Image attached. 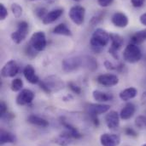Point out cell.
<instances>
[{
  "instance_id": "obj_7",
  "label": "cell",
  "mask_w": 146,
  "mask_h": 146,
  "mask_svg": "<svg viewBox=\"0 0 146 146\" xmlns=\"http://www.w3.org/2000/svg\"><path fill=\"white\" fill-rule=\"evenodd\" d=\"M110 42H111V47L109 52L113 55L114 58L118 59V54L116 52L120 50L124 45V38L118 34L110 33Z\"/></svg>"
},
{
  "instance_id": "obj_27",
  "label": "cell",
  "mask_w": 146,
  "mask_h": 146,
  "mask_svg": "<svg viewBox=\"0 0 146 146\" xmlns=\"http://www.w3.org/2000/svg\"><path fill=\"white\" fill-rule=\"evenodd\" d=\"M23 87V82L20 78H15L11 82V90L14 92H18L22 90Z\"/></svg>"
},
{
  "instance_id": "obj_28",
  "label": "cell",
  "mask_w": 146,
  "mask_h": 146,
  "mask_svg": "<svg viewBox=\"0 0 146 146\" xmlns=\"http://www.w3.org/2000/svg\"><path fill=\"white\" fill-rule=\"evenodd\" d=\"M11 10H12L14 16L16 18H20L22 15V8L18 3H13L11 5Z\"/></svg>"
},
{
  "instance_id": "obj_21",
  "label": "cell",
  "mask_w": 146,
  "mask_h": 146,
  "mask_svg": "<svg viewBox=\"0 0 146 146\" xmlns=\"http://www.w3.org/2000/svg\"><path fill=\"white\" fill-rule=\"evenodd\" d=\"M16 140V137L10 132L1 130L0 133V143L1 145H4L7 143H15Z\"/></svg>"
},
{
  "instance_id": "obj_13",
  "label": "cell",
  "mask_w": 146,
  "mask_h": 146,
  "mask_svg": "<svg viewBox=\"0 0 146 146\" xmlns=\"http://www.w3.org/2000/svg\"><path fill=\"white\" fill-rule=\"evenodd\" d=\"M105 121L110 129H116L120 125V115L118 112L115 110H110L105 116Z\"/></svg>"
},
{
  "instance_id": "obj_44",
  "label": "cell",
  "mask_w": 146,
  "mask_h": 146,
  "mask_svg": "<svg viewBox=\"0 0 146 146\" xmlns=\"http://www.w3.org/2000/svg\"><path fill=\"white\" fill-rule=\"evenodd\" d=\"M32 1H34V0H32Z\"/></svg>"
},
{
  "instance_id": "obj_18",
  "label": "cell",
  "mask_w": 146,
  "mask_h": 146,
  "mask_svg": "<svg viewBox=\"0 0 146 146\" xmlns=\"http://www.w3.org/2000/svg\"><path fill=\"white\" fill-rule=\"evenodd\" d=\"M23 75H24L25 78L27 79V81L28 82L32 83V84H36L39 82L38 76H37L36 73H35V70L31 65H28L24 68Z\"/></svg>"
},
{
  "instance_id": "obj_9",
  "label": "cell",
  "mask_w": 146,
  "mask_h": 146,
  "mask_svg": "<svg viewBox=\"0 0 146 146\" xmlns=\"http://www.w3.org/2000/svg\"><path fill=\"white\" fill-rule=\"evenodd\" d=\"M19 72V67L16 62L13 60L8 61L2 68L1 75L3 77H14Z\"/></svg>"
},
{
  "instance_id": "obj_15",
  "label": "cell",
  "mask_w": 146,
  "mask_h": 146,
  "mask_svg": "<svg viewBox=\"0 0 146 146\" xmlns=\"http://www.w3.org/2000/svg\"><path fill=\"white\" fill-rule=\"evenodd\" d=\"M110 110V106L104 104H90L88 106V111L91 115H98L108 112Z\"/></svg>"
},
{
  "instance_id": "obj_19",
  "label": "cell",
  "mask_w": 146,
  "mask_h": 146,
  "mask_svg": "<svg viewBox=\"0 0 146 146\" xmlns=\"http://www.w3.org/2000/svg\"><path fill=\"white\" fill-rule=\"evenodd\" d=\"M138 94V90L135 88H127L124 90H122L120 94L119 97L121 100L123 101H127L130 100L132 99H134Z\"/></svg>"
},
{
  "instance_id": "obj_25",
  "label": "cell",
  "mask_w": 146,
  "mask_h": 146,
  "mask_svg": "<svg viewBox=\"0 0 146 146\" xmlns=\"http://www.w3.org/2000/svg\"><path fill=\"white\" fill-rule=\"evenodd\" d=\"M62 124L64 126V127L67 129V133L73 138V139H80L81 137H82V134L80 133H79V131L76 129V127H73L72 125H70V124H69V123H67V122H65V121H62Z\"/></svg>"
},
{
  "instance_id": "obj_41",
  "label": "cell",
  "mask_w": 146,
  "mask_h": 146,
  "mask_svg": "<svg viewBox=\"0 0 146 146\" xmlns=\"http://www.w3.org/2000/svg\"><path fill=\"white\" fill-rule=\"evenodd\" d=\"M141 99H142V100H143V101L146 102V91L143 93V94H142V96H141Z\"/></svg>"
},
{
  "instance_id": "obj_16",
  "label": "cell",
  "mask_w": 146,
  "mask_h": 146,
  "mask_svg": "<svg viewBox=\"0 0 146 146\" xmlns=\"http://www.w3.org/2000/svg\"><path fill=\"white\" fill-rule=\"evenodd\" d=\"M136 112V106L133 103H127L120 113V117L121 120L126 121L131 119Z\"/></svg>"
},
{
  "instance_id": "obj_39",
  "label": "cell",
  "mask_w": 146,
  "mask_h": 146,
  "mask_svg": "<svg viewBox=\"0 0 146 146\" xmlns=\"http://www.w3.org/2000/svg\"><path fill=\"white\" fill-rule=\"evenodd\" d=\"M102 18H103V15H102V14L98 15L92 17V20H91V24H92V25H96V24H98V23L102 20Z\"/></svg>"
},
{
  "instance_id": "obj_1",
  "label": "cell",
  "mask_w": 146,
  "mask_h": 146,
  "mask_svg": "<svg viewBox=\"0 0 146 146\" xmlns=\"http://www.w3.org/2000/svg\"><path fill=\"white\" fill-rule=\"evenodd\" d=\"M110 41V34L105 30L102 28H98L93 33L90 44L92 49L96 53H100L102 49L108 45Z\"/></svg>"
},
{
  "instance_id": "obj_11",
  "label": "cell",
  "mask_w": 146,
  "mask_h": 146,
  "mask_svg": "<svg viewBox=\"0 0 146 146\" xmlns=\"http://www.w3.org/2000/svg\"><path fill=\"white\" fill-rule=\"evenodd\" d=\"M34 99V94L30 89H23L16 97V104L19 106H26L32 103Z\"/></svg>"
},
{
  "instance_id": "obj_5",
  "label": "cell",
  "mask_w": 146,
  "mask_h": 146,
  "mask_svg": "<svg viewBox=\"0 0 146 146\" xmlns=\"http://www.w3.org/2000/svg\"><path fill=\"white\" fill-rule=\"evenodd\" d=\"M85 9L82 6L76 5L70 9L69 15L74 24L80 26L83 24L85 20Z\"/></svg>"
},
{
  "instance_id": "obj_20",
  "label": "cell",
  "mask_w": 146,
  "mask_h": 146,
  "mask_svg": "<svg viewBox=\"0 0 146 146\" xmlns=\"http://www.w3.org/2000/svg\"><path fill=\"white\" fill-rule=\"evenodd\" d=\"M92 96L94 100L98 102H107V101H111L113 100L112 94L102 92L100 90H94L92 93Z\"/></svg>"
},
{
  "instance_id": "obj_6",
  "label": "cell",
  "mask_w": 146,
  "mask_h": 146,
  "mask_svg": "<svg viewBox=\"0 0 146 146\" xmlns=\"http://www.w3.org/2000/svg\"><path fill=\"white\" fill-rule=\"evenodd\" d=\"M28 24L26 21H21L18 23L17 30L11 34V39L15 43H21L28 36Z\"/></svg>"
},
{
  "instance_id": "obj_40",
  "label": "cell",
  "mask_w": 146,
  "mask_h": 146,
  "mask_svg": "<svg viewBox=\"0 0 146 146\" xmlns=\"http://www.w3.org/2000/svg\"><path fill=\"white\" fill-rule=\"evenodd\" d=\"M139 21H140V22H141L144 26H146V13H145V14H143V15H140Z\"/></svg>"
},
{
  "instance_id": "obj_4",
  "label": "cell",
  "mask_w": 146,
  "mask_h": 146,
  "mask_svg": "<svg viewBox=\"0 0 146 146\" xmlns=\"http://www.w3.org/2000/svg\"><path fill=\"white\" fill-rule=\"evenodd\" d=\"M29 44L38 52L44 50L46 44H47L45 34L43 32L34 33L31 36Z\"/></svg>"
},
{
  "instance_id": "obj_31",
  "label": "cell",
  "mask_w": 146,
  "mask_h": 146,
  "mask_svg": "<svg viewBox=\"0 0 146 146\" xmlns=\"http://www.w3.org/2000/svg\"><path fill=\"white\" fill-rule=\"evenodd\" d=\"M27 54H28V57H31V58H34V57H35L37 55V52L38 51H36L30 44L29 45H28V48H27Z\"/></svg>"
},
{
  "instance_id": "obj_37",
  "label": "cell",
  "mask_w": 146,
  "mask_h": 146,
  "mask_svg": "<svg viewBox=\"0 0 146 146\" xmlns=\"http://www.w3.org/2000/svg\"><path fill=\"white\" fill-rule=\"evenodd\" d=\"M125 133L127 136H131V137H137V133L134 129L131 128V127H127L125 129Z\"/></svg>"
},
{
  "instance_id": "obj_33",
  "label": "cell",
  "mask_w": 146,
  "mask_h": 146,
  "mask_svg": "<svg viewBox=\"0 0 146 146\" xmlns=\"http://www.w3.org/2000/svg\"><path fill=\"white\" fill-rule=\"evenodd\" d=\"M104 66L106 67L107 70H110V71H119V66H114L111 62H110L109 60H106L104 62Z\"/></svg>"
},
{
  "instance_id": "obj_22",
  "label": "cell",
  "mask_w": 146,
  "mask_h": 146,
  "mask_svg": "<svg viewBox=\"0 0 146 146\" xmlns=\"http://www.w3.org/2000/svg\"><path fill=\"white\" fill-rule=\"evenodd\" d=\"M28 121L31 124H33V125H34V126H38V127H46L49 125V122H48L45 119L41 118V117H39V116H38V115H29L28 118Z\"/></svg>"
},
{
  "instance_id": "obj_10",
  "label": "cell",
  "mask_w": 146,
  "mask_h": 146,
  "mask_svg": "<svg viewBox=\"0 0 146 146\" xmlns=\"http://www.w3.org/2000/svg\"><path fill=\"white\" fill-rule=\"evenodd\" d=\"M102 146H118L120 143V136L114 133H104L100 137Z\"/></svg>"
},
{
  "instance_id": "obj_43",
  "label": "cell",
  "mask_w": 146,
  "mask_h": 146,
  "mask_svg": "<svg viewBox=\"0 0 146 146\" xmlns=\"http://www.w3.org/2000/svg\"><path fill=\"white\" fill-rule=\"evenodd\" d=\"M142 146H146V144H145V145H143Z\"/></svg>"
},
{
  "instance_id": "obj_42",
  "label": "cell",
  "mask_w": 146,
  "mask_h": 146,
  "mask_svg": "<svg viewBox=\"0 0 146 146\" xmlns=\"http://www.w3.org/2000/svg\"><path fill=\"white\" fill-rule=\"evenodd\" d=\"M73 1H75V2H80V1H82V0H73Z\"/></svg>"
},
{
  "instance_id": "obj_2",
  "label": "cell",
  "mask_w": 146,
  "mask_h": 146,
  "mask_svg": "<svg viewBox=\"0 0 146 146\" xmlns=\"http://www.w3.org/2000/svg\"><path fill=\"white\" fill-rule=\"evenodd\" d=\"M123 57L126 62L134 64L141 60L142 52L139 46H137L134 43H129L123 52Z\"/></svg>"
},
{
  "instance_id": "obj_8",
  "label": "cell",
  "mask_w": 146,
  "mask_h": 146,
  "mask_svg": "<svg viewBox=\"0 0 146 146\" xmlns=\"http://www.w3.org/2000/svg\"><path fill=\"white\" fill-rule=\"evenodd\" d=\"M83 64V60L79 57L65 59L63 61V69L66 72H71L78 69Z\"/></svg>"
},
{
  "instance_id": "obj_30",
  "label": "cell",
  "mask_w": 146,
  "mask_h": 146,
  "mask_svg": "<svg viewBox=\"0 0 146 146\" xmlns=\"http://www.w3.org/2000/svg\"><path fill=\"white\" fill-rule=\"evenodd\" d=\"M35 14L40 20H43L45 17V15L48 14V11L45 8H38L35 10Z\"/></svg>"
},
{
  "instance_id": "obj_26",
  "label": "cell",
  "mask_w": 146,
  "mask_h": 146,
  "mask_svg": "<svg viewBox=\"0 0 146 146\" xmlns=\"http://www.w3.org/2000/svg\"><path fill=\"white\" fill-rule=\"evenodd\" d=\"M83 66H85V67L88 68L91 71H94L98 68L97 61L92 57H86L85 60H83Z\"/></svg>"
},
{
  "instance_id": "obj_12",
  "label": "cell",
  "mask_w": 146,
  "mask_h": 146,
  "mask_svg": "<svg viewBox=\"0 0 146 146\" xmlns=\"http://www.w3.org/2000/svg\"><path fill=\"white\" fill-rule=\"evenodd\" d=\"M97 81L99 84L105 87H112L119 82V78L114 74H103L97 77Z\"/></svg>"
},
{
  "instance_id": "obj_35",
  "label": "cell",
  "mask_w": 146,
  "mask_h": 146,
  "mask_svg": "<svg viewBox=\"0 0 146 146\" xmlns=\"http://www.w3.org/2000/svg\"><path fill=\"white\" fill-rule=\"evenodd\" d=\"M7 110H8L7 105L4 102H1V104H0V116L3 117L4 115H6Z\"/></svg>"
},
{
  "instance_id": "obj_38",
  "label": "cell",
  "mask_w": 146,
  "mask_h": 146,
  "mask_svg": "<svg viewBox=\"0 0 146 146\" xmlns=\"http://www.w3.org/2000/svg\"><path fill=\"white\" fill-rule=\"evenodd\" d=\"M145 0H131L132 4L133 5V7L135 8H140L144 5Z\"/></svg>"
},
{
  "instance_id": "obj_34",
  "label": "cell",
  "mask_w": 146,
  "mask_h": 146,
  "mask_svg": "<svg viewBox=\"0 0 146 146\" xmlns=\"http://www.w3.org/2000/svg\"><path fill=\"white\" fill-rule=\"evenodd\" d=\"M69 87L70 88V89L73 91V93L77 94H80L81 93V89L79 86H77L76 84H74L73 82H69Z\"/></svg>"
},
{
  "instance_id": "obj_29",
  "label": "cell",
  "mask_w": 146,
  "mask_h": 146,
  "mask_svg": "<svg viewBox=\"0 0 146 146\" xmlns=\"http://www.w3.org/2000/svg\"><path fill=\"white\" fill-rule=\"evenodd\" d=\"M135 125L139 129L146 128V116L145 115H139L135 120Z\"/></svg>"
},
{
  "instance_id": "obj_32",
  "label": "cell",
  "mask_w": 146,
  "mask_h": 146,
  "mask_svg": "<svg viewBox=\"0 0 146 146\" xmlns=\"http://www.w3.org/2000/svg\"><path fill=\"white\" fill-rule=\"evenodd\" d=\"M8 15V10L3 3L0 4V19L3 21Z\"/></svg>"
},
{
  "instance_id": "obj_24",
  "label": "cell",
  "mask_w": 146,
  "mask_h": 146,
  "mask_svg": "<svg viewBox=\"0 0 146 146\" xmlns=\"http://www.w3.org/2000/svg\"><path fill=\"white\" fill-rule=\"evenodd\" d=\"M146 40V29L144 30H141V31H139L137 33H135L132 37H131V41H132V43H134V44H140L142 43L143 42H145Z\"/></svg>"
},
{
  "instance_id": "obj_23",
  "label": "cell",
  "mask_w": 146,
  "mask_h": 146,
  "mask_svg": "<svg viewBox=\"0 0 146 146\" xmlns=\"http://www.w3.org/2000/svg\"><path fill=\"white\" fill-rule=\"evenodd\" d=\"M53 33L57 35H62V36H72V33L69 30V28L65 25V24H59L58 26H57L54 30Z\"/></svg>"
},
{
  "instance_id": "obj_14",
  "label": "cell",
  "mask_w": 146,
  "mask_h": 146,
  "mask_svg": "<svg viewBox=\"0 0 146 146\" xmlns=\"http://www.w3.org/2000/svg\"><path fill=\"white\" fill-rule=\"evenodd\" d=\"M112 23L119 28H124L128 25V17L121 12H116L113 15L111 18Z\"/></svg>"
},
{
  "instance_id": "obj_3",
  "label": "cell",
  "mask_w": 146,
  "mask_h": 146,
  "mask_svg": "<svg viewBox=\"0 0 146 146\" xmlns=\"http://www.w3.org/2000/svg\"><path fill=\"white\" fill-rule=\"evenodd\" d=\"M40 88L46 93L50 94L52 91H57L61 89L62 88H63V82H62V80L57 77V76H49L47 78H45L44 81L39 82Z\"/></svg>"
},
{
  "instance_id": "obj_36",
  "label": "cell",
  "mask_w": 146,
  "mask_h": 146,
  "mask_svg": "<svg viewBox=\"0 0 146 146\" xmlns=\"http://www.w3.org/2000/svg\"><path fill=\"white\" fill-rule=\"evenodd\" d=\"M113 2H114V0H98V4H99L101 7H104V8L110 6Z\"/></svg>"
},
{
  "instance_id": "obj_17",
  "label": "cell",
  "mask_w": 146,
  "mask_h": 146,
  "mask_svg": "<svg viewBox=\"0 0 146 146\" xmlns=\"http://www.w3.org/2000/svg\"><path fill=\"white\" fill-rule=\"evenodd\" d=\"M63 14V9H62L51 10V11L48 12V14L45 15V17L42 20V21L44 25L51 24L54 21H56L59 17H61V15Z\"/></svg>"
}]
</instances>
